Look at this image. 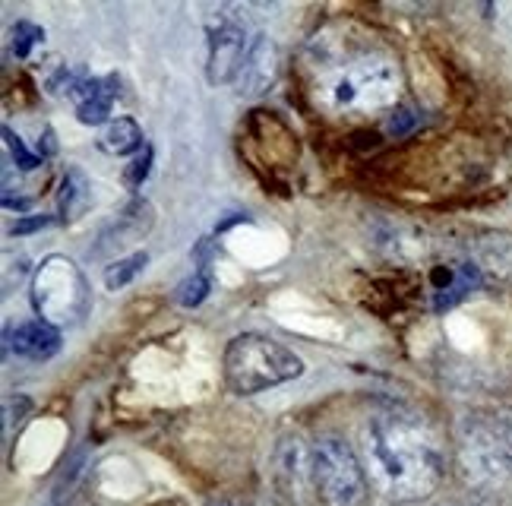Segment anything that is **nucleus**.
I'll return each mask as SVG.
<instances>
[{
    "label": "nucleus",
    "mask_w": 512,
    "mask_h": 506,
    "mask_svg": "<svg viewBox=\"0 0 512 506\" xmlns=\"http://www.w3.org/2000/svg\"><path fill=\"white\" fill-rule=\"evenodd\" d=\"M370 478L389 500H424L440 488L446 459L437 437L402 412H377L364 427Z\"/></svg>",
    "instance_id": "f257e3e1"
},
{
    "label": "nucleus",
    "mask_w": 512,
    "mask_h": 506,
    "mask_svg": "<svg viewBox=\"0 0 512 506\" xmlns=\"http://www.w3.org/2000/svg\"><path fill=\"white\" fill-rule=\"evenodd\" d=\"M402 95V70L386 54H367L326 73L317 102L336 114H373L396 105Z\"/></svg>",
    "instance_id": "f03ea898"
},
{
    "label": "nucleus",
    "mask_w": 512,
    "mask_h": 506,
    "mask_svg": "<svg viewBox=\"0 0 512 506\" xmlns=\"http://www.w3.org/2000/svg\"><path fill=\"white\" fill-rule=\"evenodd\" d=\"M304 374V361L288 345L260 333L234 336L225 348V383L238 396H256L263 389L291 383Z\"/></svg>",
    "instance_id": "7ed1b4c3"
},
{
    "label": "nucleus",
    "mask_w": 512,
    "mask_h": 506,
    "mask_svg": "<svg viewBox=\"0 0 512 506\" xmlns=\"http://www.w3.org/2000/svg\"><path fill=\"white\" fill-rule=\"evenodd\" d=\"M32 304L38 320H45L57 329L76 326L89 310V285L80 266L73 260L54 253L35 269L32 279Z\"/></svg>",
    "instance_id": "20e7f679"
},
{
    "label": "nucleus",
    "mask_w": 512,
    "mask_h": 506,
    "mask_svg": "<svg viewBox=\"0 0 512 506\" xmlns=\"http://www.w3.org/2000/svg\"><path fill=\"white\" fill-rule=\"evenodd\" d=\"M310 475L323 506H367V475L348 440L336 434L320 437L313 446Z\"/></svg>",
    "instance_id": "39448f33"
},
{
    "label": "nucleus",
    "mask_w": 512,
    "mask_h": 506,
    "mask_svg": "<svg viewBox=\"0 0 512 506\" xmlns=\"http://www.w3.org/2000/svg\"><path fill=\"white\" fill-rule=\"evenodd\" d=\"M459 446L471 475L484 481L512 478V421L471 415L459 424Z\"/></svg>",
    "instance_id": "423d86ee"
},
{
    "label": "nucleus",
    "mask_w": 512,
    "mask_h": 506,
    "mask_svg": "<svg viewBox=\"0 0 512 506\" xmlns=\"http://www.w3.org/2000/svg\"><path fill=\"white\" fill-rule=\"evenodd\" d=\"M250 57L247 32L241 23H219L209 29V57H206V80L209 86H225L241 76Z\"/></svg>",
    "instance_id": "0eeeda50"
},
{
    "label": "nucleus",
    "mask_w": 512,
    "mask_h": 506,
    "mask_svg": "<svg viewBox=\"0 0 512 506\" xmlns=\"http://www.w3.org/2000/svg\"><path fill=\"white\" fill-rule=\"evenodd\" d=\"M117 92H121V80H117V73H108V76H89V80H80L73 89V99H76V118L83 124L95 127V124H105L108 114H111V105L117 99Z\"/></svg>",
    "instance_id": "6e6552de"
},
{
    "label": "nucleus",
    "mask_w": 512,
    "mask_h": 506,
    "mask_svg": "<svg viewBox=\"0 0 512 506\" xmlns=\"http://www.w3.org/2000/svg\"><path fill=\"white\" fill-rule=\"evenodd\" d=\"M61 329L45 323V320H32L23 323L7 333V348L16 358H26V361H48L61 352Z\"/></svg>",
    "instance_id": "1a4fd4ad"
},
{
    "label": "nucleus",
    "mask_w": 512,
    "mask_h": 506,
    "mask_svg": "<svg viewBox=\"0 0 512 506\" xmlns=\"http://www.w3.org/2000/svg\"><path fill=\"white\" fill-rule=\"evenodd\" d=\"M275 76H279V45L272 38L260 35L256 42L250 45V57L238 76V92L241 95H263Z\"/></svg>",
    "instance_id": "9d476101"
},
{
    "label": "nucleus",
    "mask_w": 512,
    "mask_h": 506,
    "mask_svg": "<svg viewBox=\"0 0 512 506\" xmlns=\"http://www.w3.org/2000/svg\"><path fill=\"white\" fill-rule=\"evenodd\" d=\"M57 203H61V222H67V225L76 222L89 209L92 190H89V181H86V174L80 168H67L64 171L61 197H57Z\"/></svg>",
    "instance_id": "9b49d317"
},
{
    "label": "nucleus",
    "mask_w": 512,
    "mask_h": 506,
    "mask_svg": "<svg viewBox=\"0 0 512 506\" xmlns=\"http://www.w3.org/2000/svg\"><path fill=\"white\" fill-rule=\"evenodd\" d=\"M102 149L111 152V155H133V152H140L143 146V133L140 127H136L133 118H114L108 121V127L102 130Z\"/></svg>",
    "instance_id": "f8f14e48"
},
{
    "label": "nucleus",
    "mask_w": 512,
    "mask_h": 506,
    "mask_svg": "<svg viewBox=\"0 0 512 506\" xmlns=\"http://www.w3.org/2000/svg\"><path fill=\"white\" fill-rule=\"evenodd\" d=\"M307 462H313V453L307 456L304 443L294 440V437H285L282 446H279V465L285 469V478L291 484H301L307 478Z\"/></svg>",
    "instance_id": "ddd939ff"
},
{
    "label": "nucleus",
    "mask_w": 512,
    "mask_h": 506,
    "mask_svg": "<svg viewBox=\"0 0 512 506\" xmlns=\"http://www.w3.org/2000/svg\"><path fill=\"white\" fill-rule=\"evenodd\" d=\"M146 263H149V253H146V250H143V253H130V257L111 263V266L105 269V285H108L111 291L130 285V282L146 269Z\"/></svg>",
    "instance_id": "4468645a"
},
{
    "label": "nucleus",
    "mask_w": 512,
    "mask_h": 506,
    "mask_svg": "<svg viewBox=\"0 0 512 506\" xmlns=\"http://www.w3.org/2000/svg\"><path fill=\"white\" fill-rule=\"evenodd\" d=\"M38 42H45V29L35 26V23H26V19H23V23H16L13 32H10V51L16 57H29Z\"/></svg>",
    "instance_id": "2eb2a0df"
},
{
    "label": "nucleus",
    "mask_w": 512,
    "mask_h": 506,
    "mask_svg": "<svg viewBox=\"0 0 512 506\" xmlns=\"http://www.w3.org/2000/svg\"><path fill=\"white\" fill-rule=\"evenodd\" d=\"M4 143L10 146V155H13V159H16V165H19V168L32 171V168H38V165H42V155H32V152L26 149V143L19 140V136H16V133H13L10 127H4Z\"/></svg>",
    "instance_id": "dca6fc26"
},
{
    "label": "nucleus",
    "mask_w": 512,
    "mask_h": 506,
    "mask_svg": "<svg viewBox=\"0 0 512 506\" xmlns=\"http://www.w3.org/2000/svg\"><path fill=\"white\" fill-rule=\"evenodd\" d=\"M209 295V282L206 276H193L181 285V291H177V298H181L184 307H196V304H203V298Z\"/></svg>",
    "instance_id": "f3484780"
},
{
    "label": "nucleus",
    "mask_w": 512,
    "mask_h": 506,
    "mask_svg": "<svg viewBox=\"0 0 512 506\" xmlns=\"http://www.w3.org/2000/svg\"><path fill=\"white\" fill-rule=\"evenodd\" d=\"M32 408V402L26 399V396H10L7 402H4V427L7 431H13V421L19 424L23 421V415Z\"/></svg>",
    "instance_id": "a211bd4d"
},
{
    "label": "nucleus",
    "mask_w": 512,
    "mask_h": 506,
    "mask_svg": "<svg viewBox=\"0 0 512 506\" xmlns=\"http://www.w3.org/2000/svg\"><path fill=\"white\" fill-rule=\"evenodd\" d=\"M149 165H152V146H143V155H140V159H136V162L127 168V184H130V187H136L140 181H146Z\"/></svg>",
    "instance_id": "6ab92c4d"
},
{
    "label": "nucleus",
    "mask_w": 512,
    "mask_h": 506,
    "mask_svg": "<svg viewBox=\"0 0 512 506\" xmlns=\"http://www.w3.org/2000/svg\"><path fill=\"white\" fill-rule=\"evenodd\" d=\"M54 219L51 216H35V219H23V222H16L13 231L16 235H29V231H38V228H48Z\"/></svg>",
    "instance_id": "aec40b11"
},
{
    "label": "nucleus",
    "mask_w": 512,
    "mask_h": 506,
    "mask_svg": "<svg viewBox=\"0 0 512 506\" xmlns=\"http://www.w3.org/2000/svg\"><path fill=\"white\" fill-rule=\"evenodd\" d=\"M449 506H494V503H487V500H465V503H449Z\"/></svg>",
    "instance_id": "412c9836"
},
{
    "label": "nucleus",
    "mask_w": 512,
    "mask_h": 506,
    "mask_svg": "<svg viewBox=\"0 0 512 506\" xmlns=\"http://www.w3.org/2000/svg\"><path fill=\"white\" fill-rule=\"evenodd\" d=\"M149 506H187V503H181V500H155Z\"/></svg>",
    "instance_id": "4be33fe9"
},
{
    "label": "nucleus",
    "mask_w": 512,
    "mask_h": 506,
    "mask_svg": "<svg viewBox=\"0 0 512 506\" xmlns=\"http://www.w3.org/2000/svg\"><path fill=\"white\" fill-rule=\"evenodd\" d=\"M215 506H241V503H215Z\"/></svg>",
    "instance_id": "5701e85b"
}]
</instances>
